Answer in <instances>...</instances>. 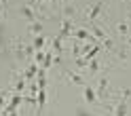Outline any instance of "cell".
Returning <instances> with one entry per match:
<instances>
[{"instance_id": "obj_1", "label": "cell", "mask_w": 131, "mask_h": 116, "mask_svg": "<svg viewBox=\"0 0 131 116\" xmlns=\"http://www.w3.org/2000/svg\"><path fill=\"white\" fill-rule=\"evenodd\" d=\"M108 87H110L108 76H100V82H97V89H95V93H97L100 99H104L106 95H108Z\"/></svg>"}, {"instance_id": "obj_2", "label": "cell", "mask_w": 131, "mask_h": 116, "mask_svg": "<svg viewBox=\"0 0 131 116\" xmlns=\"http://www.w3.org/2000/svg\"><path fill=\"white\" fill-rule=\"evenodd\" d=\"M83 95H85V101H87L89 106H95L97 101H100V97H97L95 89H91V87H83Z\"/></svg>"}, {"instance_id": "obj_3", "label": "cell", "mask_w": 131, "mask_h": 116, "mask_svg": "<svg viewBox=\"0 0 131 116\" xmlns=\"http://www.w3.org/2000/svg\"><path fill=\"white\" fill-rule=\"evenodd\" d=\"M66 76H68V80L72 82V85H76V87H87V80L80 76V74L76 72H72V70H66Z\"/></svg>"}, {"instance_id": "obj_4", "label": "cell", "mask_w": 131, "mask_h": 116, "mask_svg": "<svg viewBox=\"0 0 131 116\" xmlns=\"http://www.w3.org/2000/svg\"><path fill=\"white\" fill-rule=\"evenodd\" d=\"M102 9H104V2H95V4H91V6H89V11H87V19L93 23V21L97 19V15L102 13Z\"/></svg>"}, {"instance_id": "obj_5", "label": "cell", "mask_w": 131, "mask_h": 116, "mask_svg": "<svg viewBox=\"0 0 131 116\" xmlns=\"http://www.w3.org/2000/svg\"><path fill=\"white\" fill-rule=\"evenodd\" d=\"M116 32H118L123 38H127L129 32H131V21H118L116 23Z\"/></svg>"}, {"instance_id": "obj_6", "label": "cell", "mask_w": 131, "mask_h": 116, "mask_svg": "<svg viewBox=\"0 0 131 116\" xmlns=\"http://www.w3.org/2000/svg\"><path fill=\"white\" fill-rule=\"evenodd\" d=\"M74 36H76L78 40H89V42H97V40H95V36H91V34H89L87 30H83V28H78V30L74 32Z\"/></svg>"}, {"instance_id": "obj_7", "label": "cell", "mask_w": 131, "mask_h": 116, "mask_svg": "<svg viewBox=\"0 0 131 116\" xmlns=\"http://www.w3.org/2000/svg\"><path fill=\"white\" fill-rule=\"evenodd\" d=\"M89 28H91V32H93V36H95V40L100 38V40H104V42H106V40H108V36H106V32H104L102 28H97L95 23H89Z\"/></svg>"}, {"instance_id": "obj_8", "label": "cell", "mask_w": 131, "mask_h": 116, "mask_svg": "<svg viewBox=\"0 0 131 116\" xmlns=\"http://www.w3.org/2000/svg\"><path fill=\"white\" fill-rule=\"evenodd\" d=\"M114 110H116V112H114V116H127L129 106H127V101H123V99H121V101L116 103V108H114Z\"/></svg>"}, {"instance_id": "obj_9", "label": "cell", "mask_w": 131, "mask_h": 116, "mask_svg": "<svg viewBox=\"0 0 131 116\" xmlns=\"http://www.w3.org/2000/svg\"><path fill=\"white\" fill-rule=\"evenodd\" d=\"M21 15H23V17H26L30 23H34V21H36V13L32 11L30 6H21Z\"/></svg>"}, {"instance_id": "obj_10", "label": "cell", "mask_w": 131, "mask_h": 116, "mask_svg": "<svg viewBox=\"0 0 131 116\" xmlns=\"http://www.w3.org/2000/svg\"><path fill=\"white\" fill-rule=\"evenodd\" d=\"M36 72H38V65H36V61H34V65H30V68L26 70V76H23V80H26V82H30V80H34V76H36Z\"/></svg>"}, {"instance_id": "obj_11", "label": "cell", "mask_w": 131, "mask_h": 116, "mask_svg": "<svg viewBox=\"0 0 131 116\" xmlns=\"http://www.w3.org/2000/svg\"><path fill=\"white\" fill-rule=\"evenodd\" d=\"M30 34H34V36H40V34H42V26H40V21L30 23Z\"/></svg>"}, {"instance_id": "obj_12", "label": "cell", "mask_w": 131, "mask_h": 116, "mask_svg": "<svg viewBox=\"0 0 131 116\" xmlns=\"http://www.w3.org/2000/svg\"><path fill=\"white\" fill-rule=\"evenodd\" d=\"M45 42H47V40H45V36H42V34H40V36H36V38H34V51L42 49V47H45Z\"/></svg>"}, {"instance_id": "obj_13", "label": "cell", "mask_w": 131, "mask_h": 116, "mask_svg": "<svg viewBox=\"0 0 131 116\" xmlns=\"http://www.w3.org/2000/svg\"><path fill=\"white\" fill-rule=\"evenodd\" d=\"M45 99H47V91L40 89V91H38V108H40V110L45 108Z\"/></svg>"}, {"instance_id": "obj_14", "label": "cell", "mask_w": 131, "mask_h": 116, "mask_svg": "<svg viewBox=\"0 0 131 116\" xmlns=\"http://www.w3.org/2000/svg\"><path fill=\"white\" fill-rule=\"evenodd\" d=\"M4 101H6V97L0 93V110H4Z\"/></svg>"}, {"instance_id": "obj_15", "label": "cell", "mask_w": 131, "mask_h": 116, "mask_svg": "<svg viewBox=\"0 0 131 116\" xmlns=\"http://www.w3.org/2000/svg\"><path fill=\"white\" fill-rule=\"evenodd\" d=\"M125 42H127V44L131 47V36H127V38H125Z\"/></svg>"}, {"instance_id": "obj_16", "label": "cell", "mask_w": 131, "mask_h": 116, "mask_svg": "<svg viewBox=\"0 0 131 116\" xmlns=\"http://www.w3.org/2000/svg\"><path fill=\"white\" fill-rule=\"evenodd\" d=\"M121 2H125V4H131V0H121Z\"/></svg>"}, {"instance_id": "obj_17", "label": "cell", "mask_w": 131, "mask_h": 116, "mask_svg": "<svg viewBox=\"0 0 131 116\" xmlns=\"http://www.w3.org/2000/svg\"><path fill=\"white\" fill-rule=\"evenodd\" d=\"M0 116H6V112H4V110H0Z\"/></svg>"}, {"instance_id": "obj_18", "label": "cell", "mask_w": 131, "mask_h": 116, "mask_svg": "<svg viewBox=\"0 0 131 116\" xmlns=\"http://www.w3.org/2000/svg\"><path fill=\"white\" fill-rule=\"evenodd\" d=\"M63 2H66V4H70V2H72V0H63Z\"/></svg>"}]
</instances>
